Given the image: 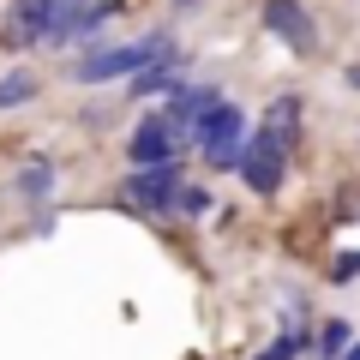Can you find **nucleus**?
<instances>
[{
    "label": "nucleus",
    "mask_w": 360,
    "mask_h": 360,
    "mask_svg": "<svg viewBox=\"0 0 360 360\" xmlns=\"http://www.w3.org/2000/svg\"><path fill=\"white\" fill-rule=\"evenodd\" d=\"M162 54H174V42L156 30V37H139V42H115V49H96L84 54V60L72 66L78 84H115V78H139V66L162 60Z\"/></svg>",
    "instance_id": "f257e3e1"
},
{
    "label": "nucleus",
    "mask_w": 360,
    "mask_h": 360,
    "mask_svg": "<svg viewBox=\"0 0 360 360\" xmlns=\"http://www.w3.org/2000/svg\"><path fill=\"white\" fill-rule=\"evenodd\" d=\"M193 144L205 150V168H240V144H246V115L234 103H217L205 120L193 127Z\"/></svg>",
    "instance_id": "f03ea898"
},
{
    "label": "nucleus",
    "mask_w": 360,
    "mask_h": 360,
    "mask_svg": "<svg viewBox=\"0 0 360 360\" xmlns=\"http://www.w3.org/2000/svg\"><path fill=\"white\" fill-rule=\"evenodd\" d=\"M193 139V127L174 115V108H156V115H144L139 120V132H132V162L139 168H156V162H174L180 156V144Z\"/></svg>",
    "instance_id": "7ed1b4c3"
},
{
    "label": "nucleus",
    "mask_w": 360,
    "mask_h": 360,
    "mask_svg": "<svg viewBox=\"0 0 360 360\" xmlns=\"http://www.w3.org/2000/svg\"><path fill=\"white\" fill-rule=\"evenodd\" d=\"M240 180L252 186L258 198L283 193V180H288V150H276L264 132H252V139L240 144Z\"/></svg>",
    "instance_id": "20e7f679"
},
{
    "label": "nucleus",
    "mask_w": 360,
    "mask_h": 360,
    "mask_svg": "<svg viewBox=\"0 0 360 360\" xmlns=\"http://www.w3.org/2000/svg\"><path fill=\"white\" fill-rule=\"evenodd\" d=\"M258 13H264V30L283 42L288 54H312L319 49V25H312V13L300 6V0H264Z\"/></svg>",
    "instance_id": "39448f33"
},
{
    "label": "nucleus",
    "mask_w": 360,
    "mask_h": 360,
    "mask_svg": "<svg viewBox=\"0 0 360 360\" xmlns=\"http://www.w3.org/2000/svg\"><path fill=\"white\" fill-rule=\"evenodd\" d=\"M174 193H180V168L174 162H156V168H139V174L120 186L132 210H174Z\"/></svg>",
    "instance_id": "423d86ee"
},
{
    "label": "nucleus",
    "mask_w": 360,
    "mask_h": 360,
    "mask_svg": "<svg viewBox=\"0 0 360 360\" xmlns=\"http://www.w3.org/2000/svg\"><path fill=\"white\" fill-rule=\"evenodd\" d=\"M60 13H66L60 0H18V6H13V25L0 30V37H6V49L49 42V30H54V18H60Z\"/></svg>",
    "instance_id": "0eeeda50"
},
{
    "label": "nucleus",
    "mask_w": 360,
    "mask_h": 360,
    "mask_svg": "<svg viewBox=\"0 0 360 360\" xmlns=\"http://www.w3.org/2000/svg\"><path fill=\"white\" fill-rule=\"evenodd\" d=\"M300 115H307V108H300V96H276L258 132H264V139L276 144V150H288V156H295V144H300Z\"/></svg>",
    "instance_id": "6e6552de"
},
{
    "label": "nucleus",
    "mask_w": 360,
    "mask_h": 360,
    "mask_svg": "<svg viewBox=\"0 0 360 360\" xmlns=\"http://www.w3.org/2000/svg\"><path fill=\"white\" fill-rule=\"evenodd\" d=\"M150 90H180V54H162L150 60V72L132 78V96H150Z\"/></svg>",
    "instance_id": "1a4fd4ad"
},
{
    "label": "nucleus",
    "mask_w": 360,
    "mask_h": 360,
    "mask_svg": "<svg viewBox=\"0 0 360 360\" xmlns=\"http://www.w3.org/2000/svg\"><path fill=\"white\" fill-rule=\"evenodd\" d=\"M49 186H54V162L49 156H30V168H18V180H13L18 198H49Z\"/></svg>",
    "instance_id": "9d476101"
},
{
    "label": "nucleus",
    "mask_w": 360,
    "mask_h": 360,
    "mask_svg": "<svg viewBox=\"0 0 360 360\" xmlns=\"http://www.w3.org/2000/svg\"><path fill=\"white\" fill-rule=\"evenodd\" d=\"M300 348H307V324H295V319H288V324H283V336H276V342H270L258 360H295Z\"/></svg>",
    "instance_id": "9b49d317"
},
{
    "label": "nucleus",
    "mask_w": 360,
    "mask_h": 360,
    "mask_svg": "<svg viewBox=\"0 0 360 360\" xmlns=\"http://www.w3.org/2000/svg\"><path fill=\"white\" fill-rule=\"evenodd\" d=\"M37 96V78L30 72H6L0 78V108H18V103H30Z\"/></svg>",
    "instance_id": "f8f14e48"
},
{
    "label": "nucleus",
    "mask_w": 360,
    "mask_h": 360,
    "mask_svg": "<svg viewBox=\"0 0 360 360\" xmlns=\"http://www.w3.org/2000/svg\"><path fill=\"white\" fill-rule=\"evenodd\" d=\"M205 210H217L205 186H180V193H174V217H205Z\"/></svg>",
    "instance_id": "ddd939ff"
},
{
    "label": "nucleus",
    "mask_w": 360,
    "mask_h": 360,
    "mask_svg": "<svg viewBox=\"0 0 360 360\" xmlns=\"http://www.w3.org/2000/svg\"><path fill=\"white\" fill-rule=\"evenodd\" d=\"M342 348H348V324H324L319 330V360H342Z\"/></svg>",
    "instance_id": "4468645a"
},
{
    "label": "nucleus",
    "mask_w": 360,
    "mask_h": 360,
    "mask_svg": "<svg viewBox=\"0 0 360 360\" xmlns=\"http://www.w3.org/2000/svg\"><path fill=\"white\" fill-rule=\"evenodd\" d=\"M330 276H336V283H354V276H360V252H342L330 264Z\"/></svg>",
    "instance_id": "2eb2a0df"
},
{
    "label": "nucleus",
    "mask_w": 360,
    "mask_h": 360,
    "mask_svg": "<svg viewBox=\"0 0 360 360\" xmlns=\"http://www.w3.org/2000/svg\"><path fill=\"white\" fill-rule=\"evenodd\" d=\"M342 360H360V342H348V348H342Z\"/></svg>",
    "instance_id": "dca6fc26"
},
{
    "label": "nucleus",
    "mask_w": 360,
    "mask_h": 360,
    "mask_svg": "<svg viewBox=\"0 0 360 360\" xmlns=\"http://www.w3.org/2000/svg\"><path fill=\"white\" fill-rule=\"evenodd\" d=\"M348 84H354V90H360V66H348Z\"/></svg>",
    "instance_id": "f3484780"
},
{
    "label": "nucleus",
    "mask_w": 360,
    "mask_h": 360,
    "mask_svg": "<svg viewBox=\"0 0 360 360\" xmlns=\"http://www.w3.org/2000/svg\"><path fill=\"white\" fill-rule=\"evenodd\" d=\"M60 6H78V0H60Z\"/></svg>",
    "instance_id": "a211bd4d"
}]
</instances>
